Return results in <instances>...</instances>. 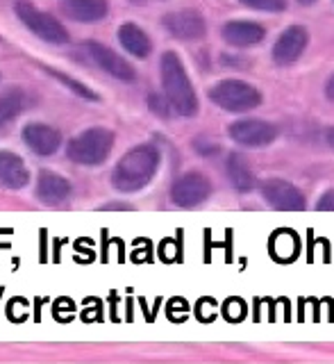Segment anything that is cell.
Listing matches in <instances>:
<instances>
[{"label":"cell","instance_id":"obj_10","mask_svg":"<svg viewBox=\"0 0 334 364\" xmlns=\"http://www.w3.org/2000/svg\"><path fill=\"white\" fill-rule=\"evenodd\" d=\"M162 26L168 30V34H173V37L182 41H195L205 37V32H207L205 18L200 16V11H195V9L171 11V14L162 18Z\"/></svg>","mask_w":334,"mask_h":364},{"label":"cell","instance_id":"obj_1","mask_svg":"<svg viewBox=\"0 0 334 364\" xmlns=\"http://www.w3.org/2000/svg\"><path fill=\"white\" fill-rule=\"evenodd\" d=\"M159 151L151 144H141L125 153L119 164L114 166L112 173V185L114 189H119L123 193L139 191L146 185H151V180L155 178L159 168Z\"/></svg>","mask_w":334,"mask_h":364},{"label":"cell","instance_id":"obj_13","mask_svg":"<svg viewBox=\"0 0 334 364\" xmlns=\"http://www.w3.org/2000/svg\"><path fill=\"white\" fill-rule=\"evenodd\" d=\"M30 182V171L23 157L9 151H0V187L3 189H26Z\"/></svg>","mask_w":334,"mask_h":364},{"label":"cell","instance_id":"obj_24","mask_svg":"<svg viewBox=\"0 0 334 364\" xmlns=\"http://www.w3.org/2000/svg\"><path fill=\"white\" fill-rule=\"evenodd\" d=\"M325 96H328L330 100H334V75L328 80V85H325Z\"/></svg>","mask_w":334,"mask_h":364},{"label":"cell","instance_id":"obj_26","mask_svg":"<svg viewBox=\"0 0 334 364\" xmlns=\"http://www.w3.org/2000/svg\"><path fill=\"white\" fill-rule=\"evenodd\" d=\"M301 5H312V3H316V0H298Z\"/></svg>","mask_w":334,"mask_h":364},{"label":"cell","instance_id":"obj_15","mask_svg":"<svg viewBox=\"0 0 334 364\" xmlns=\"http://www.w3.org/2000/svg\"><path fill=\"white\" fill-rule=\"evenodd\" d=\"M37 196L48 205H60L71 196V182L53 171H41L37 180Z\"/></svg>","mask_w":334,"mask_h":364},{"label":"cell","instance_id":"obj_6","mask_svg":"<svg viewBox=\"0 0 334 364\" xmlns=\"http://www.w3.org/2000/svg\"><path fill=\"white\" fill-rule=\"evenodd\" d=\"M212 193V182L207 176L198 171H189V173L180 176L171 187V200L178 208H195V205L205 203Z\"/></svg>","mask_w":334,"mask_h":364},{"label":"cell","instance_id":"obj_21","mask_svg":"<svg viewBox=\"0 0 334 364\" xmlns=\"http://www.w3.org/2000/svg\"><path fill=\"white\" fill-rule=\"evenodd\" d=\"M250 9H262V11H282L286 7V0H239Z\"/></svg>","mask_w":334,"mask_h":364},{"label":"cell","instance_id":"obj_22","mask_svg":"<svg viewBox=\"0 0 334 364\" xmlns=\"http://www.w3.org/2000/svg\"><path fill=\"white\" fill-rule=\"evenodd\" d=\"M148 105H151V109L157 114V117H162V119H166L168 114H171L168 109H173V107H171V102H168V98H166V96L162 98V96H157V94H153L151 98H148Z\"/></svg>","mask_w":334,"mask_h":364},{"label":"cell","instance_id":"obj_16","mask_svg":"<svg viewBox=\"0 0 334 364\" xmlns=\"http://www.w3.org/2000/svg\"><path fill=\"white\" fill-rule=\"evenodd\" d=\"M62 11L77 23H96L107 16L109 3L107 0H64Z\"/></svg>","mask_w":334,"mask_h":364},{"label":"cell","instance_id":"obj_17","mask_svg":"<svg viewBox=\"0 0 334 364\" xmlns=\"http://www.w3.org/2000/svg\"><path fill=\"white\" fill-rule=\"evenodd\" d=\"M119 41L125 50L134 57H139V60H146L153 50L151 37H148L139 26H134V23H123V26L119 28Z\"/></svg>","mask_w":334,"mask_h":364},{"label":"cell","instance_id":"obj_8","mask_svg":"<svg viewBox=\"0 0 334 364\" xmlns=\"http://www.w3.org/2000/svg\"><path fill=\"white\" fill-rule=\"evenodd\" d=\"M262 196L271 208L282 210V212H301L305 210V196L303 191L293 187L291 182L280 180V178H271L262 182Z\"/></svg>","mask_w":334,"mask_h":364},{"label":"cell","instance_id":"obj_19","mask_svg":"<svg viewBox=\"0 0 334 364\" xmlns=\"http://www.w3.org/2000/svg\"><path fill=\"white\" fill-rule=\"evenodd\" d=\"M23 100L26 98H23V94L18 89H11L5 96H0V128L18 117L21 109H23Z\"/></svg>","mask_w":334,"mask_h":364},{"label":"cell","instance_id":"obj_3","mask_svg":"<svg viewBox=\"0 0 334 364\" xmlns=\"http://www.w3.org/2000/svg\"><path fill=\"white\" fill-rule=\"evenodd\" d=\"M114 148V132L107 128H89L73 136L66 146V157L82 166H98Z\"/></svg>","mask_w":334,"mask_h":364},{"label":"cell","instance_id":"obj_25","mask_svg":"<svg viewBox=\"0 0 334 364\" xmlns=\"http://www.w3.org/2000/svg\"><path fill=\"white\" fill-rule=\"evenodd\" d=\"M325 141H328V146L334 148V128H328L325 130Z\"/></svg>","mask_w":334,"mask_h":364},{"label":"cell","instance_id":"obj_4","mask_svg":"<svg viewBox=\"0 0 334 364\" xmlns=\"http://www.w3.org/2000/svg\"><path fill=\"white\" fill-rule=\"evenodd\" d=\"M210 98L214 105L232 114L250 112L262 102L259 91L252 85L244 82V80H221V82L210 89Z\"/></svg>","mask_w":334,"mask_h":364},{"label":"cell","instance_id":"obj_18","mask_svg":"<svg viewBox=\"0 0 334 364\" xmlns=\"http://www.w3.org/2000/svg\"><path fill=\"white\" fill-rule=\"evenodd\" d=\"M225 173H227V180L232 182V187L241 193L252 191L257 187V178H255V173H252V168L248 166L246 159L237 153H232L227 157Z\"/></svg>","mask_w":334,"mask_h":364},{"label":"cell","instance_id":"obj_12","mask_svg":"<svg viewBox=\"0 0 334 364\" xmlns=\"http://www.w3.org/2000/svg\"><path fill=\"white\" fill-rule=\"evenodd\" d=\"M23 141L30 146L32 153L41 157L55 155L62 146V132L45 123H28L23 128Z\"/></svg>","mask_w":334,"mask_h":364},{"label":"cell","instance_id":"obj_23","mask_svg":"<svg viewBox=\"0 0 334 364\" xmlns=\"http://www.w3.org/2000/svg\"><path fill=\"white\" fill-rule=\"evenodd\" d=\"M316 208H318L320 212H330V210H334V191H325L323 196H320V200H318Z\"/></svg>","mask_w":334,"mask_h":364},{"label":"cell","instance_id":"obj_7","mask_svg":"<svg viewBox=\"0 0 334 364\" xmlns=\"http://www.w3.org/2000/svg\"><path fill=\"white\" fill-rule=\"evenodd\" d=\"M278 125H273L269 121H262V119H244V121H237L230 125V136L241 144V146H248V148H264V146H271L275 139H278Z\"/></svg>","mask_w":334,"mask_h":364},{"label":"cell","instance_id":"obj_14","mask_svg":"<svg viewBox=\"0 0 334 364\" xmlns=\"http://www.w3.org/2000/svg\"><path fill=\"white\" fill-rule=\"evenodd\" d=\"M266 37V30H264L259 23H250V21H230L223 26V39L230 46H237V48H246V46H255L262 43Z\"/></svg>","mask_w":334,"mask_h":364},{"label":"cell","instance_id":"obj_2","mask_svg":"<svg viewBox=\"0 0 334 364\" xmlns=\"http://www.w3.org/2000/svg\"><path fill=\"white\" fill-rule=\"evenodd\" d=\"M159 71H162L164 96L168 98L171 107L180 117H195L198 114V96H195L193 85L187 71H184L180 57L173 50H166L162 55V62H159Z\"/></svg>","mask_w":334,"mask_h":364},{"label":"cell","instance_id":"obj_9","mask_svg":"<svg viewBox=\"0 0 334 364\" xmlns=\"http://www.w3.org/2000/svg\"><path fill=\"white\" fill-rule=\"evenodd\" d=\"M85 48L91 57V62H94L98 68H102L105 73H109L112 77L121 80V82H132L136 77V71L132 68V64L125 62L121 55H117L112 48H107V46H102L98 41H87Z\"/></svg>","mask_w":334,"mask_h":364},{"label":"cell","instance_id":"obj_20","mask_svg":"<svg viewBox=\"0 0 334 364\" xmlns=\"http://www.w3.org/2000/svg\"><path fill=\"white\" fill-rule=\"evenodd\" d=\"M53 77H57L60 82L64 85V87H68L73 91V94H77V96H82V98H87V100H98V96L91 91L87 85H82V82H77V80H73V77H68V75H64L62 71H55V68H45Z\"/></svg>","mask_w":334,"mask_h":364},{"label":"cell","instance_id":"obj_11","mask_svg":"<svg viewBox=\"0 0 334 364\" xmlns=\"http://www.w3.org/2000/svg\"><path fill=\"white\" fill-rule=\"evenodd\" d=\"M307 41H309V34L305 28L301 26L286 28L273 46V62L280 66H289L296 60H301V55L307 48Z\"/></svg>","mask_w":334,"mask_h":364},{"label":"cell","instance_id":"obj_5","mask_svg":"<svg viewBox=\"0 0 334 364\" xmlns=\"http://www.w3.org/2000/svg\"><path fill=\"white\" fill-rule=\"evenodd\" d=\"M14 11L23 26L43 41L62 46V43H68V39H71L68 37V30L60 21L50 14H45V11H41L39 7H34L32 3H28V0H16Z\"/></svg>","mask_w":334,"mask_h":364}]
</instances>
